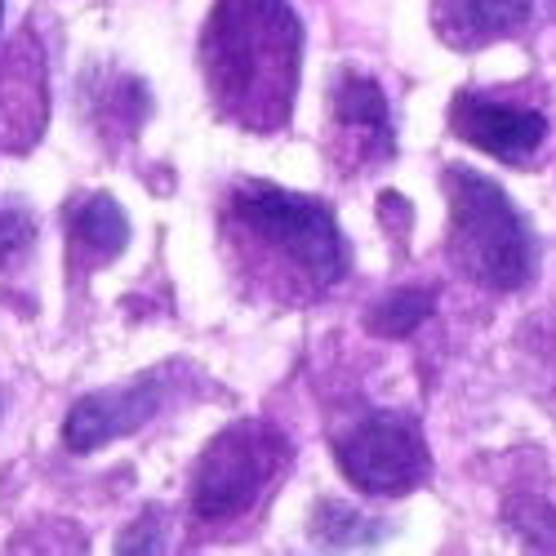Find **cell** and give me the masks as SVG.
Here are the masks:
<instances>
[{
	"mask_svg": "<svg viewBox=\"0 0 556 556\" xmlns=\"http://www.w3.org/2000/svg\"><path fill=\"white\" fill-rule=\"evenodd\" d=\"M218 250L237 290L258 307H307L343 286L352 250L320 197L237 178L218 201Z\"/></svg>",
	"mask_w": 556,
	"mask_h": 556,
	"instance_id": "obj_1",
	"label": "cell"
},
{
	"mask_svg": "<svg viewBox=\"0 0 556 556\" xmlns=\"http://www.w3.org/2000/svg\"><path fill=\"white\" fill-rule=\"evenodd\" d=\"M197 63L218 121L271 138L294 116L303 80V18L290 0H214Z\"/></svg>",
	"mask_w": 556,
	"mask_h": 556,
	"instance_id": "obj_2",
	"label": "cell"
},
{
	"mask_svg": "<svg viewBox=\"0 0 556 556\" xmlns=\"http://www.w3.org/2000/svg\"><path fill=\"white\" fill-rule=\"evenodd\" d=\"M445 192V263L481 290H521L534 281L539 245L534 231L521 218L494 178L477 174L472 165L441 169Z\"/></svg>",
	"mask_w": 556,
	"mask_h": 556,
	"instance_id": "obj_3",
	"label": "cell"
},
{
	"mask_svg": "<svg viewBox=\"0 0 556 556\" xmlns=\"http://www.w3.org/2000/svg\"><path fill=\"white\" fill-rule=\"evenodd\" d=\"M290 454V437L267 419H237L214 432L188 481L192 521L205 530H231L250 521L276 490V481L286 477Z\"/></svg>",
	"mask_w": 556,
	"mask_h": 556,
	"instance_id": "obj_4",
	"label": "cell"
},
{
	"mask_svg": "<svg viewBox=\"0 0 556 556\" xmlns=\"http://www.w3.org/2000/svg\"><path fill=\"white\" fill-rule=\"evenodd\" d=\"M334 463L352 490L375 498L414 494L432 477V450L424 424L409 409H365L348 419L334 441Z\"/></svg>",
	"mask_w": 556,
	"mask_h": 556,
	"instance_id": "obj_5",
	"label": "cell"
},
{
	"mask_svg": "<svg viewBox=\"0 0 556 556\" xmlns=\"http://www.w3.org/2000/svg\"><path fill=\"white\" fill-rule=\"evenodd\" d=\"M182 369L188 365H156L116 388L85 392L63 419V445L72 454H94L121 437H134L138 428H148L152 419H161V409L178 392Z\"/></svg>",
	"mask_w": 556,
	"mask_h": 556,
	"instance_id": "obj_6",
	"label": "cell"
},
{
	"mask_svg": "<svg viewBox=\"0 0 556 556\" xmlns=\"http://www.w3.org/2000/svg\"><path fill=\"white\" fill-rule=\"evenodd\" d=\"M326 156L334 161L343 178L369 174L396 156V125H392L383 85L356 67H343L330 85Z\"/></svg>",
	"mask_w": 556,
	"mask_h": 556,
	"instance_id": "obj_7",
	"label": "cell"
},
{
	"mask_svg": "<svg viewBox=\"0 0 556 556\" xmlns=\"http://www.w3.org/2000/svg\"><path fill=\"white\" fill-rule=\"evenodd\" d=\"M50 125V63L31 23L0 45V156H27Z\"/></svg>",
	"mask_w": 556,
	"mask_h": 556,
	"instance_id": "obj_8",
	"label": "cell"
},
{
	"mask_svg": "<svg viewBox=\"0 0 556 556\" xmlns=\"http://www.w3.org/2000/svg\"><path fill=\"white\" fill-rule=\"evenodd\" d=\"M450 129L477 152L503 161V165H530L547 143V116L539 108H521L481 89H458L450 103Z\"/></svg>",
	"mask_w": 556,
	"mask_h": 556,
	"instance_id": "obj_9",
	"label": "cell"
},
{
	"mask_svg": "<svg viewBox=\"0 0 556 556\" xmlns=\"http://www.w3.org/2000/svg\"><path fill=\"white\" fill-rule=\"evenodd\" d=\"M129 245V218L112 192H76L63 205V258L72 281H89Z\"/></svg>",
	"mask_w": 556,
	"mask_h": 556,
	"instance_id": "obj_10",
	"label": "cell"
},
{
	"mask_svg": "<svg viewBox=\"0 0 556 556\" xmlns=\"http://www.w3.org/2000/svg\"><path fill=\"white\" fill-rule=\"evenodd\" d=\"M534 0H432V31L458 54H477L485 45L526 31Z\"/></svg>",
	"mask_w": 556,
	"mask_h": 556,
	"instance_id": "obj_11",
	"label": "cell"
},
{
	"mask_svg": "<svg viewBox=\"0 0 556 556\" xmlns=\"http://www.w3.org/2000/svg\"><path fill=\"white\" fill-rule=\"evenodd\" d=\"M80 99L99 138H134L152 112L148 85L129 72H89L80 85Z\"/></svg>",
	"mask_w": 556,
	"mask_h": 556,
	"instance_id": "obj_12",
	"label": "cell"
},
{
	"mask_svg": "<svg viewBox=\"0 0 556 556\" xmlns=\"http://www.w3.org/2000/svg\"><path fill=\"white\" fill-rule=\"evenodd\" d=\"M432 307H437V290H392L365 312V326L379 339H405L432 316Z\"/></svg>",
	"mask_w": 556,
	"mask_h": 556,
	"instance_id": "obj_13",
	"label": "cell"
},
{
	"mask_svg": "<svg viewBox=\"0 0 556 556\" xmlns=\"http://www.w3.org/2000/svg\"><path fill=\"white\" fill-rule=\"evenodd\" d=\"M36 214L18 197H0V271L23 267V258L36 250Z\"/></svg>",
	"mask_w": 556,
	"mask_h": 556,
	"instance_id": "obj_14",
	"label": "cell"
},
{
	"mask_svg": "<svg viewBox=\"0 0 556 556\" xmlns=\"http://www.w3.org/2000/svg\"><path fill=\"white\" fill-rule=\"evenodd\" d=\"M0 414H5V388H0Z\"/></svg>",
	"mask_w": 556,
	"mask_h": 556,
	"instance_id": "obj_15",
	"label": "cell"
},
{
	"mask_svg": "<svg viewBox=\"0 0 556 556\" xmlns=\"http://www.w3.org/2000/svg\"><path fill=\"white\" fill-rule=\"evenodd\" d=\"M0 18H5V0H0Z\"/></svg>",
	"mask_w": 556,
	"mask_h": 556,
	"instance_id": "obj_16",
	"label": "cell"
},
{
	"mask_svg": "<svg viewBox=\"0 0 556 556\" xmlns=\"http://www.w3.org/2000/svg\"><path fill=\"white\" fill-rule=\"evenodd\" d=\"M552 5H556V0H552Z\"/></svg>",
	"mask_w": 556,
	"mask_h": 556,
	"instance_id": "obj_17",
	"label": "cell"
}]
</instances>
